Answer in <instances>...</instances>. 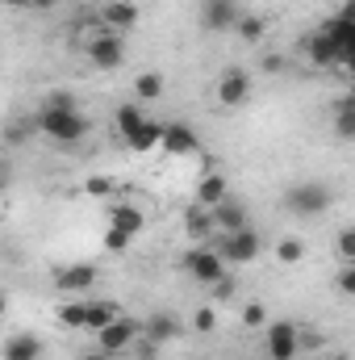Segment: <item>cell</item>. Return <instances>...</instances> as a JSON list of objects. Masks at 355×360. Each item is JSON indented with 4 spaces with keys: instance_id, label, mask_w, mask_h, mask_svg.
Listing matches in <instances>:
<instances>
[{
    "instance_id": "cell-1",
    "label": "cell",
    "mask_w": 355,
    "mask_h": 360,
    "mask_svg": "<svg viewBox=\"0 0 355 360\" xmlns=\"http://www.w3.org/2000/svg\"><path fill=\"white\" fill-rule=\"evenodd\" d=\"M34 130L38 134H46L51 143H63V147H76L80 139H88V117L80 113V105L67 96V92H55L42 109H38V117H34Z\"/></svg>"
},
{
    "instance_id": "cell-2",
    "label": "cell",
    "mask_w": 355,
    "mask_h": 360,
    "mask_svg": "<svg viewBox=\"0 0 355 360\" xmlns=\"http://www.w3.org/2000/svg\"><path fill=\"white\" fill-rule=\"evenodd\" d=\"M113 130H117V139H121L130 151H138V155L159 151V143H163V122H155L138 101L117 105V113H113Z\"/></svg>"
},
{
    "instance_id": "cell-3",
    "label": "cell",
    "mask_w": 355,
    "mask_h": 360,
    "mask_svg": "<svg viewBox=\"0 0 355 360\" xmlns=\"http://www.w3.org/2000/svg\"><path fill=\"white\" fill-rule=\"evenodd\" d=\"M180 269L188 272L192 281H201V285H222L226 281V256L217 252V243H192L184 256H180Z\"/></svg>"
},
{
    "instance_id": "cell-4",
    "label": "cell",
    "mask_w": 355,
    "mask_h": 360,
    "mask_svg": "<svg viewBox=\"0 0 355 360\" xmlns=\"http://www.w3.org/2000/svg\"><path fill=\"white\" fill-rule=\"evenodd\" d=\"M330 201H335V193H330L322 180H297V184L284 193V210L297 214V218H318V214L330 210Z\"/></svg>"
},
{
    "instance_id": "cell-5",
    "label": "cell",
    "mask_w": 355,
    "mask_h": 360,
    "mask_svg": "<svg viewBox=\"0 0 355 360\" xmlns=\"http://www.w3.org/2000/svg\"><path fill=\"white\" fill-rule=\"evenodd\" d=\"M305 348V331L293 319H276L264 327V352L267 360H297Z\"/></svg>"
},
{
    "instance_id": "cell-6",
    "label": "cell",
    "mask_w": 355,
    "mask_h": 360,
    "mask_svg": "<svg viewBox=\"0 0 355 360\" xmlns=\"http://www.w3.org/2000/svg\"><path fill=\"white\" fill-rule=\"evenodd\" d=\"M243 13L247 8L239 0H201L196 4V21H201L205 34H234V25H239Z\"/></svg>"
},
{
    "instance_id": "cell-7",
    "label": "cell",
    "mask_w": 355,
    "mask_h": 360,
    "mask_svg": "<svg viewBox=\"0 0 355 360\" xmlns=\"http://www.w3.org/2000/svg\"><path fill=\"white\" fill-rule=\"evenodd\" d=\"M217 252L226 256V264H230V269H243V264L260 260V252H264V239H260V231H255V226H247V231L222 235V239H217Z\"/></svg>"
},
{
    "instance_id": "cell-8",
    "label": "cell",
    "mask_w": 355,
    "mask_h": 360,
    "mask_svg": "<svg viewBox=\"0 0 355 360\" xmlns=\"http://www.w3.org/2000/svg\"><path fill=\"white\" fill-rule=\"evenodd\" d=\"M251 89H255V80H251V72H247V68H226V72L217 76L213 96H217V105H222V109H243V105L251 101Z\"/></svg>"
},
{
    "instance_id": "cell-9",
    "label": "cell",
    "mask_w": 355,
    "mask_h": 360,
    "mask_svg": "<svg viewBox=\"0 0 355 360\" xmlns=\"http://www.w3.org/2000/svg\"><path fill=\"white\" fill-rule=\"evenodd\" d=\"M301 55L309 59V68H322V72H339L343 68V55H339L335 38L326 34V25H318L314 34L301 38Z\"/></svg>"
},
{
    "instance_id": "cell-10",
    "label": "cell",
    "mask_w": 355,
    "mask_h": 360,
    "mask_svg": "<svg viewBox=\"0 0 355 360\" xmlns=\"http://www.w3.org/2000/svg\"><path fill=\"white\" fill-rule=\"evenodd\" d=\"M138 340H142V323H138V319H130V314H121L113 327H105V331L96 335V348H100V352H109V356H121V352L138 348Z\"/></svg>"
},
{
    "instance_id": "cell-11",
    "label": "cell",
    "mask_w": 355,
    "mask_h": 360,
    "mask_svg": "<svg viewBox=\"0 0 355 360\" xmlns=\"http://www.w3.org/2000/svg\"><path fill=\"white\" fill-rule=\"evenodd\" d=\"M147 201L138 197V193H126V201H113L109 205V226H117V231H126V235H138L142 226H147Z\"/></svg>"
},
{
    "instance_id": "cell-12",
    "label": "cell",
    "mask_w": 355,
    "mask_h": 360,
    "mask_svg": "<svg viewBox=\"0 0 355 360\" xmlns=\"http://www.w3.org/2000/svg\"><path fill=\"white\" fill-rule=\"evenodd\" d=\"M159 151H168L172 160H188V155H201V134L184 122H168L163 126V143Z\"/></svg>"
},
{
    "instance_id": "cell-13",
    "label": "cell",
    "mask_w": 355,
    "mask_h": 360,
    "mask_svg": "<svg viewBox=\"0 0 355 360\" xmlns=\"http://www.w3.org/2000/svg\"><path fill=\"white\" fill-rule=\"evenodd\" d=\"M113 34H126V30H134L138 25V17H142V8L134 4V0H100L96 8H92Z\"/></svg>"
},
{
    "instance_id": "cell-14",
    "label": "cell",
    "mask_w": 355,
    "mask_h": 360,
    "mask_svg": "<svg viewBox=\"0 0 355 360\" xmlns=\"http://www.w3.org/2000/svg\"><path fill=\"white\" fill-rule=\"evenodd\" d=\"M184 235L192 239V243H217L222 239V231H217V218H213V210H205V205H188L184 210Z\"/></svg>"
},
{
    "instance_id": "cell-15",
    "label": "cell",
    "mask_w": 355,
    "mask_h": 360,
    "mask_svg": "<svg viewBox=\"0 0 355 360\" xmlns=\"http://www.w3.org/2000/svg\"><path fill=\"white\" fill-rule=\"evenodd\" d=\"M84 55H88L92 68H100V72L121 68V63H126V34H105L100 42H92Z\"/></svg>"
},
{
    "instance_id": "cell-16",
    "label": "cell",
    "mask_w": 355,
    "mask_h": 360,
    "mask_svg": "<svg viewBox=\"0 0 355 360\" xmlns=\"http://www.w3.org/2000/svg\"><path fill=\"white\" fill-rule=\"evenodd\" d=\"M213 218H217V231H222V235H234V231H247V226H251V214H247V205H243L239 197H226V201L213 210Z\"/></svg>"
},
{
    "instance_id": "cell-17",
    "label": "cell",
    "mask_w": 355,
    "mask_h": 360,
    "mask_svg": "<svg viewBox=\"0 0 355 360\" xmlns=\"http://www.w3.org/2000/svg\"><path fill=\"white\" fill-rule=\"evenodd\" d=\"M180 331H184V327H180L176 314H163V310H159V314L142 319V335H147L155 348H159V344H172V340H180Z\"/></svg>"
},
{
    "instance_id": "cell-18",
    "label": "cell",
    "mask_w": 355,
    "mask_h": 360,
    "mask_svg": "<svg viewBox=\"0 0 355 360\" xmlns=\"http://www.w3.org/2000/svg\"><path fill=\"white\" fill-rule=\"evenodd\" d=\"M226 197H230V184H226L222 172H201V180H196V205L217 210Z\"/></svg>"
},
{
    "instance_id": "cell-19",
    "label": "cell",
    "mask_w": 355,
    "mask_h": 360,
    "mask_svg": "<svg viewBox=\"0 0 355 360\" xmlns=\"http://www.w3.org/2000/svg\"><path fill=\"white\" fill-rule=\"evenodd\" d=\"M55 285L63 293H84V289L96 285V264H67V269L55 272Z\"/></svg>"
},
{
    "instance_id": "cell-20",
    "label": "cell",
    "mask_w": 355,
    "mask_h": 360,
    "mask_svg": "<svg viewBox=\"0 0 355 360\" xmlns=\"http://www.w3.org/2000/svg\"><path fill=\"white\" fill-rule=\"evenodd\" d=\"M105 34H113V30H109V25H105V21L92 13V8L84 13V17H80V21H76V25H72V42H76L80 51H88L92 42H100Z\"/></svg>"
},
{
    "instance_id": "cell-21",
    "label": "cell",
    "mask_w": 355,
    "mask_h": 360,
    "mask_svg": "<svg viewBox=\"0 0 355 360\" xmlns=\"http://www.w3.org/2000/svg\"><path fill=\"white\" fill-rule=\"evenodd\" d=\"M4 360H42V340L29 331H17L4 340Z\"/></svg>"
},
{
    "instance_id": "cell-22",
    "label": "cell",
    "mask_w": 355,
    "mask_h": 360,
    "mask_svg": "<svg viewBox=\"0 0 355 360\" xmlns=\"http://www.w3.org/2000/svg\"><path fill=\"white\" fill-rule=\"evenodd\" d=\"M234 38H239L243 46H260L267 38V17L264 13H243L239 25H234Z\"/></svg>"
},
{
    "instance_id": "cell-23",
    "label": "cell",
    "mask_w": 355,
    "mask_h": 360,
    "mask_svg": "<svg viewBox=\"0 0 355 360\" xmlns=\"http://www.w3.org/2000/svg\"><path fill=\"white\" fill-rule=\"evenodd\" d=\"M121 314H126V310H121L117 302H109V297L88 302V331H92V335H100V331H105V327H113Z\"/></svg>"
},
{
    "instance_id": "cell-24",
    "label": "cell",
    "mask_w": 355,
    "mask_h": 360,
    "mask_svg": "<svg viewBox=\"0 0 355 360\" xmlns=\"http://www.w3.org/2000/svg\"><path fill=\"white\" fill-rule=\"evenodd\" d=\"M168 92V80L159 76V72H138L134 76V101L138 105H151V101H159Z\"/></svg>"
},
{
    "instance_id": "cell-25",
    "label": "cell",
    "mask_w": 355,
    "mask_h": 360,
    "mask_svg": "<svg viewBox=\"0 0 355 360\" xmlns=\"http://www.w3.org/2000/svg\"><path fill=\"white\" fill-rule=\"evenodd\" d=\"M55 319H59V327H67V331H88V302H63V306L55 310Z\"/></svg>"
},
{
    "instance_id": "cell-26",
    "label": "cell",
    "mask_w": 355,
    "mask_h": 360,
    "mask_svg": "<svg viewBox=\"0 0 355 360\" xmlns=\"http://www.w3.org/2000/svg\"><path fill=\"white\" fill-rule=\"evenodd\" d=\"M272 256H276L280 264H301V260H305V239H297V235H284V239H276Z\"/></svg>"
},
{
    "instance_id": "cell-27",
    "label": "cell",
    "mask_w": 355,
    "mask_h": 360,
    "mask_svg": "<svg viewBox=\"0 0 355 360\" xmlns=\"http://www.w3.org/2000/svg\"><path fill=\"white\" fill-rule=\"evenodd\" d=\"M335 134L347 139V143H355V109L347 105V101L335 105Z\"/></svg>"
},
{
    "instance_id": "cell-28",
    "label": "cell",
    "mask_w": 355,
    "mask_h": 360,
    "mask_svg": "<svg viewBox=\"0 0 355 360\" xmlns=\"http://www.w3.org/2000/svg\"><path fill=\"white\" fill-rule=\"evenodd\" d=\"M335 256H339V264H355V226L335 235Z\"/></svg>"
},
{
    "instance_id": "cell-29",
    "label": "cell",
    "mask_w": 355,
    "mask_h": 360,
    "mask_svg": "<svg viewBox=\"0 0 355 360\" xmlns=\"http://www.w3.org/2000/svg\"><path fill=\"white\" fill-rule=\"evenodd\" d=\"M239 319H243V327L264 331V327H267V306H260V302H247V306L239 310Z\"/></svg>"
},
{
    "instance_id": "cell-30",
    "label": "cell",
    "mask_w": 355,
    "mask_h": 360,
    "mask_svg": "<svg viewBox=\"0 0 355 360\" xmlns=\"http://www.w3.org/2000/svg\"><path fill=\"white\" fill-rule=\"evenodd\" d=\"M84 193H88V197H113V193H117V180L113 176H88L84 180Z\"/></svg>"
},
{
    "instance_id": "cell-31",
    "label": "cell",
    "mask_w": 355,
    "mask_h": 360,
    "mask_svg": "<svg viewBox=\"0 0 355 360\" xmlns=\"http://www.w3.org/2000/svg\"><path fill=\"white\" fill-rule=\"evenodd\" d=\"M335 289L343 297H355V264H339L335 269Z\"/></svg>"
},
{
    "instance_id": "cell-32",
    "label": "cell",
    "mask_w": 355,
    "mask_h": 360,
    "mask_svg": "<svg viewBox=\"0 0 355 360\" xmlns=\"http://www.w3.org/2000/svg\"><path fill=\"white\" fill-rule=\"evenodd\" d=\"M260 68H264V76H272V80H276V76H284V72H288V55H280V51H267Z\"/></svg>"
},
{
    "instance_id": "cell-33",
    "label": "cell",
    "mask_w": 355,
    "mask_h": 360,
    "mask_svg": "<svg viewBox=\"0 0 355 360\" xmlns=\"http://www.w3.org/2000/svg\"><path fill=\"white\" fill-rule=\"evenodd\" d=\"M134 243V235H126V231H117V226H105V248L109 252H126Z\"/></svg>"
},
{
    "instance_id": "cell-34",
    "label": "cell",
    "mask_w": 355,
    "mask_h": 360,
    "mask_svg": "<svg viewBox=\"0 0 355 360\" xmlns=\"http://www.w3.org/2000/svg\"><path fill=\"white\" fill-rule=\"evenodd\" d=\"M192 327H196V331H213V327H217V310H213V306H201V310L192 314Z\"/></svg>"
},
{
    "instance_id": "cell-35",
    "label": "cell",
    "mask_w": 355,
    "mask_h": 360,
    "mask_svg": "<svg viewBox=\"0 0 355 360\" xmlns=\"http://www.w3.org/2000/svg\"><path fill=\"white\" fill-rule=\"evenodd\" d=\"M335 17H343V21H351V25H355V0H343V4H339V13H335Z\"/></svg>"
},
{
    "instance_id": "cell-36",
    "label": "cell",
    "mask_w": 355,
    "mask_h": 360,
    "mask_svg": "<svg viewBox=\"0 0 355 360\" xmlns=\"http://www.w3.org/2000/svg\"><path fill=\"white\" fill-rule=\"evenodd\" d=\"M59 0H29V13H51Z\"/></svg>"
},
{
    "instance_id": "cell-37",
    "label": "cell",
    "mask_w": 355,
    "mask_h": 360,
    "mask_svg": "<svg viewBox=\"0 0 355 360\" xmlns=\"http://www.w3.org/2000/svg\"><path fill=\"white\" fill-rule=\"evenodd\" d=\"M80 360H113V356H109V352H100V348H96V352H88V356H80Z\"/></svg>"
},
{
    "instance_id": "cell-38",
    "label": "cell",
    "mask_w": 355,
    "mask_h": 360,
    "mask_svg": "<svg viewBox=\"0 0 355 360\" xmlns=\"http://www.w3.org/2000/svg\"><path fill=\"white\" fill-rule=\"evenodd\" d=\"M8 8H29V0H4Z\"/></svg>"
},
{
    "instance_id": "cell-39",
    "label": "cell",
    "mask_w": 355,
    "mask_h": 360,
    "mask_svg": "<svg viewBox=\"0 0 355 360\" xmlns=\"http://www.w3.org/2000/svg\"><path fill=\"white\" fill-rule=\"evenodd\" d=\"M343 72H347V76H351V80H355V55H351V59H347V63H343Z\"/></svg>"
},
{
    "instance_id": "cell-40",
    "label": "cell",
    "mask_w": 355,
    "mask_h": 360,
    "mask_svg": "<svg viewBox=\"0 0 355 360\" xmlns=\"http://www.w3.org/2000/svg\"><path fill=\"white\" fill-rule=\"evenodd\" d=\"M343 101H347V105H351V109H355V84H351V89H347V96H343Z\"/></svg>"
}]
</instances>
